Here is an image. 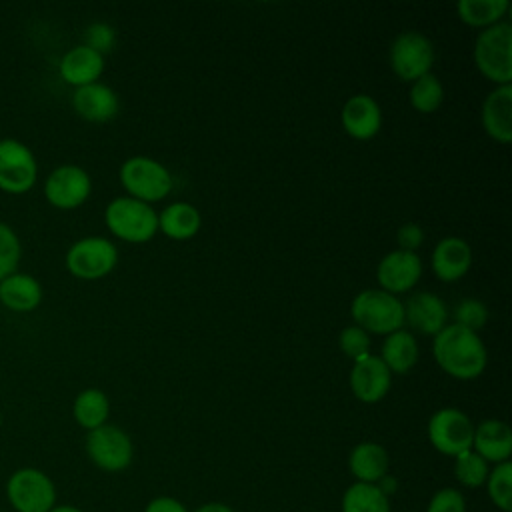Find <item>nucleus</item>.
<instances>
[{
  "label": "nucleus",
  "instance_id": "1",
  "mask_svg": "<svg viewBox=\"0 0 512 512\" xmlns=\"http://www.w3.org/2000/svg\"><path fill=\"white\" fill-rule=\"evenodd\" d=\"M432 354L436 364L452 378L472 380L480 376L488 362V352L478 336L458 324H446L432 342Z\"/></svg>",
  "mask_w": 512,
  "mask_h": 512
},
{
  "label": "nucleus",
  "instance_id": "2",
  "mask_svg": "<svg viewBox=\"0 0 512 512\" xmlns=\"http://www.w3.org/2000/svg\"><path fill=\"white\" fill-rule=\"evenodd\" d=\"M474 66L478 72L494 82L504 86L512 82V26L508 22H498L490 28L480 30L474 40L472 50Z\"/></svg>",
  "mask_w": 512,
  "mask_h": 512
},
{
  "label": "nucleus",
  "instance_id": "3",
  "mask_svg": "<svg viewBox=\"0 0 512 512\" xmlns=\"http://www.w3.org/2000/svg\"><path fill=\"white\" fill-rule=\"evenodd\" d=\"M350 314L356 326L368 334L388 336L404 326V306L398 296L380 288H368L354 296Z\"/></svg>",
  "mask_w": 512,
  "mask_h": 512
},
{
  "label": "nucleus",
  "instance_id": "4",
  "mask_svg": "<svg viewBox=\"0 0 512 512\" xmlns=\"http://www.w3.org/2000/svg\"><path fill=\"white\" fill-rule=\"evenodd\" d=\"M104 222L116 238L132 244L148 242L158 232V212L130 196L114 198L104 210Z\"/></svg>",
  "mask_w": 512,
  "mask_h": 512
},
{
  "label": "nucleus",
  "instance_id": "5",
  "mask_svg": "<svg viewBox=\"0 0 512 512\" xmlns=\"http://www.w3.org/2000/svg\"><path fill=\"white\" fill-rule=\"evenodd\" d=\"M120 182L130 198L140 202H158L172 190V174L150 156H132L120 166Z\"/></svg>",
  "mask_w": 512,
  "mask_h": 512
},
{
  "label": "nucleus",
  "instance_id": "6",
  "mask_svg": "<svg viewBox=\"0 0 512 512\" xmlns=\"http://www.w3.org/2000/svg\"><path fill=\"white\" fill-rule=\"evenodd\" d=\"M8 502L16 512H48L56 506V486L38 468H18L6 482Z\"/></svg>",
  "mask_w": 512,
  "mask_h": 512
},
{
  "label": "nucleus",
  "instance_id": "7",
  "mask_svg": "<svg viewBox=\"0 0 512 512\" xmlns=\"http://www.w3.org/2000/svg\"><path fill=\"white\" fill-rule=\"evenodd\" d=\"M64 262L72 276L82 280H98L114 270L118 250L104 236H86L68 248Z\"/></svg>",
  "mask_w": 512,
  "mask_h": 512
},
{
  "label": "nucleus",
  "instance_id": "8",
  "mask_svg": "<svg viewBox=\"0 0 512 512\" xmlns=\"http://www.w3.org/2000/svg\"><path fill=\"white\" fill-rule=\"evenodd\" d=\"M86 454L100 470L122 472L132 464L134 446L120 426L106 422L86 434Z\"/></svg>",
  "mask_w": 512,
  "mask_h": 512
},
{
  "label": "nucleus",
  "instance_id": "9",
  "mask_svg": "<svg viewBox=\"0 0 512 512\" xmlns=\"http://www.w3.org/2000/svg\"><path fill=\"white\" fill-rule=\"evenodd\" d=\"M426 434L436 452L454 458L472 448L474 424L468 414L458 408H440L430 416Z\"/></svg>",
  "mask_w": 512,
  "mask_h": 512
},
{
  "label": "nucleus",
  "instance_id": "10",
  "mask_svg": "<svg viewBox=\"0 0 512 512\" xmlns=\"http://www.w3.org/2000/svg\"><path fill=\"white\" fill-rule=\"evenodd\" d=\"M434 64V46L428 36L416 30L398 34L390 44V66L400 80L414 82L428 74Z\"/></svg>",
  "mask_w": 512,
  "mask_h": 512
},
{
  "label": "nucleus",
  "instance_id": "11",
  "mask_svg": "<svg viewBox=\"0 0 512 512\" xmlns=\"http://www.w3.org/2000/svg\"><path fill=\"white\" fill-rule=\"evenodd\" d=\"M38 178L34 152L16 138L0 140V188L8 194L28 192Z\"/></svg>",
  "mask_w": 512,
  "mask_h": 512
},
{
  "label": "nucleus",
  "instance_id": "12",
  "mask_svg": "<svg viewBox=\"0 0 512 512\" xmlns=\"http://www.w3.org/2000/svg\"><path fill=\"white\" fill-rule=\"evenodd\" d=\"M92 192L90 174L76 164H62L54 168L44 182L46 200L60 210L78 208Z\"/></svg>",
  "mask_w": 512,
  "mask_h": 512
},
{
  "label": "nucleus",
  "instance_id": "13",
  "mask_svg": "<svg viewBox=\"0 0 512 512\" xmlns=\"http://www.w3.org/2000/svg\"><path fill=\"white\" fill-rule=\"evenodd\" d=\"M422 276V262L416 252L406 250H392L388 252L376 268V280L380 290L388 294H402L416 286Z\"/></svg>",
  "mask_w": 512,
  "mask_h": 512
},
{
  "label": "nucleus",
  "instance_id": "14",
  "mask_svg": "<svg viewBox=\"0 0 512 512\" xmlns=\"http://www.w3.org/2000/svg\"><path fill=\"white\" fill-rule=\"evenodd\" d=\"M392 384V372L376 354L354 360L350 370V390L364 404L380 402Z\"/></svg>",
  "mask_w": 512,
  "mask_h": 512
},
{
  "label": "nucleus",
  "instance_id": "15",
  "mask_svg": "<svg viewBox=\"0 0 512 512\" xmlns=\"http://www.w3.org/2000/svg\"><path fill=\"white\" fill-rule=\"evenodd\" d=\"M404 306V324L424 336H436L448 322V308L444 300L432 292L412 294Z\"/></svg>",
  "mask_w": 512,
  "mask_h": 512
},
{
  "label": "nucleus",
  "instance_id": "16",
  "mask_svg": "<svg viewBox=\"0 0 512 512\" xmlns=\"http://www.w3.org/2000/svg\"><path fill=\"white\" fill-rule=\"evenodd\" d=\"M340 120L348 136L356 140H370L382 128V110L372 96L354 94L344 102Z\"/></svg>",
  "mask_w": 512,
  "mask_h": 512
},
{
  "label": "nucleus",
  "instance_id": "17",
  "mask_svg": "<svg viewBox=\"0 0 512 512\" xmlns=\"http://www.w3.org/2000/svg\"><path fill=\"white\" fill-rule=\"evenodd\" d=\"M432 272L442 282L460 280L472 266L470 244L460 236H446L438 240L430 256Z\"/></svg>",
  "mask_w": 512,
  "mask_h": 512
},
{
  "label": "nucleus",
  "instance_id": "18",
  "mask_svg": "<svg viewBox=\"0 0 512 512\" xmlns=\"http://www.w3.org/2000/svg\"><path fill=\"white\" fill-rule=\"evenodd\" d=\"M72 108L80 118L88 122H108L118 114L120 100L110 86L102 82H92L74 88Z\"/></svg>",
  "mask_w": 512,
  "mask_h": 512
},
{
  "label": "nucleus",
  "instance_id": "19",
  "mask_svg": "<svg viewBox=\"0 0 512 512\" xmlns=\"http://www.w3.org/2000/svg\"><path fill=\"white\" fill-rule=\"evenodd\" d=\"M482 126L500 144L512 140V84L496 86L482 104Z\"/></svg>",
  "mask_w": 512,
  "mask_h": 512
},
{
  "label": "nucleus",
  "instance_id": "20",
  "mask_svg": "<svg viewBox=\"0 0 512 512\" xmlns=\"http://www.w3.org/2000/svg\"><path fill=\"white\" fill-rule=\"evenodd\" d=\"M472 450L484 458L488 464H502L510 460L512 454V432L502 420L488 418L474 426Z\"/></svg>",
  "mask_w": 512,
  "mask_h": 512
},
{
  "label": "nucleus",
  "instance_id": "21",
  "mask_svg": "<svg viewBox=\"0 0 512 512\" xmlns=\"http://www.w3.org/2000/svg\"><path fill=\"white\" fill-rule=\"evenodd\" d=\"M58 72L62 80L74 88L98 82L104 72V56L84 44H78L60 58Z\"/></svg>",
  "mask_w": 512,
  "mask_h": 512
},
{
  "label": "nucleus",
  "instance_id": "22",
  "mask_svg": "<svg viewBox=\"0 0 512 512\" xmlns=\"http://www.w3.org/2000/svg\"><path fill=\"white\" fill-rule=\"evenodd\" d=\"M390 458L382 444L366 440L356 444L348 454V470L356 478V482L378 484L384 476H388Z\"/></svg>",
  "mask_w": 512,
  "mask_h": 512
},
{
  "label": "nucleus",
  "instance_id": "23",
  "mask_svg": "<svg viewBox=\"0 0 512 512\" xmlns=\"http://www.w3.org/2000/svg\"><path fill=\"white\" fill-rule=\"evenodd\" d=\"M0 302L14 312H30L42 302V284L26 272H12L0 280Z\"/></svg>",
  "mask_w": 512,
  "mask_h": 512
},
{
  "label": "nucleus",
  "instance_id": "24",
  "mask_svg": "<svg viewBox=\"0 0 512 512\" xmlns=\"http://www.w3.org/2000/svg\"><path fill=\"white\" fill-rule=\"evenodd\" d=\"M380 360L390 372L406 374L418 362V342L410 330H396L388 334L380 348Z\"/></svg>",
  "mask_w": 512,
  "mask_h": 512
},
{
  "label": "nucleus",
  "instance_id": "25",
  "mask_svg": "<svg viewBox=\"0 0 512 512\" xmlns=\"http://www.w3.org/2000/svg\"><path fill=\"white\" fill-rule=\"evenodd\" d=\"M202 226V216L196 206L188 202L168 204L158 214V230L172 240H188L198 234Z\"/></svg>",
  "mask_w": 512,
  "mask_h": 512
},
{
  "label": "nucleus",
  "instance_id": "26",
  "mask_svg": "<svg viewBox=\"0 0 512 512\" xmlns=\"http://www.w3.org/2000/svg\"><path fill=\"white\" fill-rule=\"evenodd\" d=\"M72 416H74L76 424L88 432L94 428H100L108 422L110 400L102 390L86 388L74 398Z\"/></svg>",
  "mask_w": 512,
  "mask_h": 512
},
{
  "label": "nucleus",
  "instance_id": "27",
  "mask_svg": "<svg viewBox=\"0 0 512 512\" xmlns=\"http://www.w3.org/2000/svg\"><path fill=\"white\" fill-rule=\"evenodd\" d=\"M508 8H510L508 0H460L456 4L458 18L464 24L480 30L502 22Z\"/></svg>",
  "mask_w": 512,
  "mask_h": 512
},
{
  "label": "nucleus",
  "instance_id": "28",
  "mask_svg": "<svg viewBox=\"0 0 512 512\" xmlns=\"http://www.w3.org/2000/svg\"><path fill=\"white\" fill-rule=\"evenodd\" d=\"M340 508L342 512H390V496L378 484L354 482L344 490Z\"/></svg>",
  "mask_w": 512,
  "mask_h": 512
},
{
  "label": "nucleus",
  "instance_id": "29",
  "mask_svg": "<svg viewBox=\"0 0 512 512\" xmlns=\"http://www.w3.org/2000/svg\"><path fill=\"white\" fill-rule=\"evenodd\" d=\"M408 100H410V106L416 112L432 114L444 102V86L438 80V76L428 72V74H424V76H420L418 80L412 82L410 92H408Z\"/></svg>",
  "mask_w": 512,
  "mask_h": 512
},
{
  "label": "nucleus",
  "instance_id": "30",
  "mask_svg": "<svg viewBox=\"0 0 512 512\" xmlns=\"http://www.w3.org/2000/svg\"><path fill=\"white\" fill-rule=\"evenodd\" d=\"M490 472V464L480 458L472 448L454 456V476L460 486L476 490L484 486Z\"/></svg>",
  "mask_w": 512,
  "mask_h": 512
},
{
  "label": "nucleus",
  "instance_id": "31",
  "mask_svg": "<svg viewBox=\"0 0 512 512\" xmlns=\"http://www.w3.org/2000/svg\"><path fill=\"white\" fill-rule=\"evenodd\" d=\"M486 486V494L490 498V502L502 510V512H510L512 510V464L502 462V464H494V468H490L488 478L484 482Z\"/></svg>",
  "mask_w": 512,
  "mask_h": 512
},
{
  "label": "nucleus",
  "instance_id": "32",
  "mask_svg": "<svg viewBox=\"0 0 512 512\" xmlns=\"http://www.w3.org/2000/svg\"><path fill=\"white\" fill-rule=\"evenodd\" d=\"M22 256V246L16 232L0 220V280L16 272Z\"/></svg>",
  "mask_w": 512,
  "mask_h": 512
},
{
  "label": "nucleus",
  "instance_id": "33",
  "mask_svg": "<svg viewBox=\"0 0 512 512\" xmlns=\"http://www.w3.org/2000/svg\"><path fill=\"white\" fill-rule=\"evenodd\" d=\"M488 322V308L476 298H464L454 308V324L478 332Z\"/></svg>",
  "mask_w": 512,
  "mask_h": 512
},
{
  "label": "nucleus",
  "instance_id": "34",
  "mask_svg": "<svg viewBox=\"0 0 512 512\" xmlns=\"http://www.w3.org/2000/svg\"><path fill=\"white\" fill-rule=\"evenodd\" d=\"M338 344H340V350L344 352V356L350 358L352 362L370 354V336L366 330H362L356 324H350L340 332Z\"/></svg>",
  "mask_w": 512,
  "mask_h": 512
},
{
  "label": "nucleus",
  "instance_id": "35",
  "mask_svg": "<svg viewBox=\"0 0 512 512\" xmlns=\"http://www.w3.org/2000/svg\"><path fill=\"white\" fill-rule=\"evenodd\" d=\"M116 44V32L110 24L104 22H94L84 30V46L96 50L98 54H106L114 48Z\"/></svg>",
  "mask_w": 512,
  "mask_h": 512
},
{
  "label": "nucleus",
  "instance_id": "36",
  "mask_svg": "<svg viewBox=\"0 0 512 512\" xmlns=\"http://www.w3.org/2000/svg\"><path fill=\"white\" fill-rule=\"evenodd\" d=\"M426 512H466V498L458 488H440L428 500Z\"/></svg>",
  "mask_w": 512,
  "mask_h": 512
},
{
  "label": "nucleus",
  "instance_id": "37",
  "mask_svg": "<svg viewBox=\"0 0 512 512\" xmlns=\"http://www.w3.org/2000/svg\"><path fill=\"white\" fill-rule=\"evenodd\" d=\"M396 242H398V250L416 252V248H420L424 242V230L414 222H406L398 228Z\"/></svg>",
  "mask_w": 512,
  "mask_h": 512
},
{
  "label": "nucleus",
  "instance_id": "38",
  "mask_svg": "<svg viewBox=\"0 0 512 512\" xmlns=\"http://www.w3.org/2000/svg\"><path fill=\"white\" fill-rule=\"evenodd\" d=\"M144 512H188V508L178 498L156 496L146 504Z\"/></svg>",
  "mask_w": 512,
  "mask_h": 512
},
{
  "label": "nucleus",
  "instance_id": "39",
  "mask_svg": "<svg viewBox=\"0 0 512 512\" xmlns=\"http://www.w3.org/2000/svg\"><path fill=\"white\" fill-rule=\"evenodd\" d=\"M194 512H236L234 508H230L224 502H206L202 506H198Z\"/></svg>",
  "mask_w": 512,
  "mask_h": 512
},
{
  "label": "nucleus",
  "instance_id": "40",
  "mask_svg": "<svg viewBox=\"0 0 512 512\" xmlns=\"http://www.w3.org/2000/svg\"><path fill=\"white\" fill-rule=\"evenodd\" d=\"M48 512H82L80 508L72 506V504H56L54 508H50Z\"/></svg>",
  "mask_w": 512,
  "mask_h": 512
},
{
  "label": "nucleus",
  "instance_id": "41",
  "mask_svg": "<svg viewBox=\"0 0 512 512\" xmlns=\"http://www.w3.org/2000/svg\"><path fill=\"white\" fill-rule=\"evenodd\" d=\"M0 428H2V414H0Z\"/></svg>",
  "mask_w": 512,
  "mask_h": 512
}]
</instances>
